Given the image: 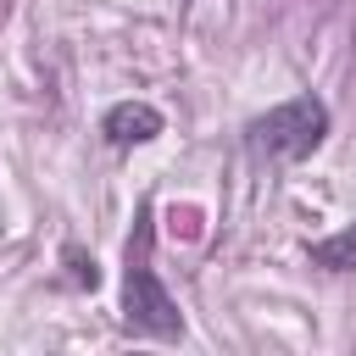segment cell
<instances>
[{
  "mask_svg": "<svg viewBox=\"0 0 356 356\" xmlns=\"http://www.w3.org/2000/svg\"><path fill=\"white\" fill-rule=\"evenodd\" d=\"M328 139V106L317 95H295L250 122V150L267 161H300Z\"/></svg>",
  "mask_w": 356,
  "mask_h": 356,
  "instance_id": "obj_2",
  "label": "cell"
},
{
  "mask_svg": "<svg viewBox=\"0 0 356 356\" xmlns=\"http://www.w3.org/2000/svg\"><path fill=\"white\" fill-rule=\"evenodd\" d=\"M312 267H328V273H356V222L317 239L312 245Z\"/></svg>",
  "mask_w": 356,
  "mask_h": 356,
  "instance_id": "obj_4",
  "label": "cell"
},
{
  "mask_svg": "<svg viewBox=\"0 0 356 356\" xmlns=\"http://www.w3.org/2000/svg\"><path fill=\"white\" fill-rule=\"evenodd\" d=\"M156 134H161V111L150 100H122V106L106 111V139L111 145H145Z\"/></svg>",
  "mask_w": 356,
  "mask_h": 356,
  "instance_id": "obj_3",
  "label": "cell"
},
{
  "mask_svg": "<svg viewBox=\"0 0 356 356\" xmlns=\"http://www.w3.org/2000/svg\"><path fill=\"white\" fill-rule=\"evenodd\" d=\"M122 317H128V328L156 334V339H178V334H184V312H178V300L167 295V284L156 278V267H150V211L139 217V234L128 239Z\"/></svg>",
  "mask_w": 356,
  "mask_h": 356,
  "instance_id": "obj_1",
  "label": "cell"
}]
</instances>
